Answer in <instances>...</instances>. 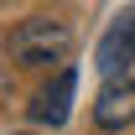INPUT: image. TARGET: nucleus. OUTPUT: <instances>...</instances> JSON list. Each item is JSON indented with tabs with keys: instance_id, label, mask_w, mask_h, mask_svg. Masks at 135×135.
<instances>
[{
	"instance_id": "obj_1",
	"label": "nucleus",
	"mask_w": 135,
	"mask_h": 135,
	"mask_svg": "<svg viewBox=\"0 0 135 135\" xmlns=\"http://www.w3.org/2000/svg\"><path fill=\"white\" fill-rule=\"evenodd\" d=\"M68 52H73V31L62 21H52V16H31V21H21L11 31V57L21 68H52Z\"/></svg>"
},
{
	"instance_id": "obj_2",
	"label": "nucleus",
	"mask_w": 135,
	"mask_h": 135,
	"mask_svg": "<svg viewBox=\"0 0 135 135\" xmlns=\"http://www.w3.org/2000/svg\"><path fill=\"white\" fill-rule=\"evenodd\" d=\"M130 62H135V5H125V11L109 21V31L99 36V47H94V68H99L104 78H125Z\"/></svg>"
},
{
	"instance_id": "obj_3",
	"label": "nucleus",
	"mask_w": 135,
	"mask_h": 135,
	"mask_svg": "<svg viewBox=\"0 0 135 135\" xmlns=\"http://www.w3.org/2000/svg\"><path fill=\"white\" fill-rule=\"evenodd\" d=\"M94 125L109 130V135L135 125V83L130 78H109V83H104V94L94 99Z\"/></svg>"
},
{
	"instance_id": "obj_4",
	"label": "nucleus",
	"mask_w": 135,
	"mask_h": 135,
	"mask_svg": "<svg viewBox=\"0 0 135 135\" xmlns=\"http://www.w3.org/2000/svg\"><path fill=\"white\" fill-rule=\"evenodd\" d=\"M73 88H78V73H73V68H62V73L36 94L31 119H36V125H62V119H68V104H73Z\"/></svg>"
}]
</instances>
